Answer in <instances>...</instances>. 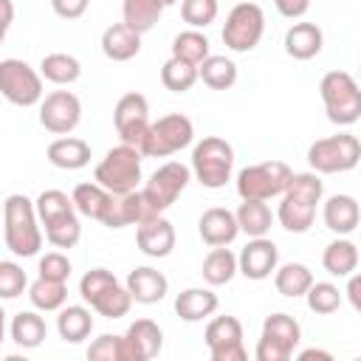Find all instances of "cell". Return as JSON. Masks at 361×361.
Listing matches in <instances>:
<instances>
[{
  "mask_svg": "<svg viewBox=\"0 0 361 361\" xmlns=\"http://www.w3.org/2000/svg\"><path fill=\"white\" fill-rule=\"evenodd\" d=\"M322 195H324V183L316 172H293L285 192L279 195V209L274 217L279 220V226L285 231L305 234V231H310V226L316 220Z\"/></svg>",
  "mask_w": 361,
  "mask_h": 361,
  "instance_id": "obj_1",
  "label": "cell"
},
{
  "mask_svg": "<svg viewBox=\"0 0 361 361\" xmlns=\"http://www.w3.org/2000/svg\"><path fill=\"white\" fill-rule=\"evenodd\" d=\"M3 240L14 257H37L42 248V226L34 200L25 195H8L3 200Z\"/></svg>",
  "mask_w": 361,
  "mask_h": 361,
  "instance_id": "obj_2",
  "label": "cell"
},
{
  "mask_svg": "<svg viewBox=\"0 0 361 361\" xmlns=\"http://www.w3.org/2000/svg\"><path fill=\"white\" fill-rule=\"evenodd\" d=\"M79 296L85 299V305H90V310H96L104 319H121L133 307L127 288L107 268L85 271V276L79 279Z\"/></svg>",
  "mask_w": 361,
  "mask_h": 361,
  "instance_id": "obj_3",
  "label": "cell"
},
{
  "mask_svg": "<svg viewBox=\"0 0 361 361\" xmlns=\"http://www.w3.org/2000/svg\"><path fill=\"white\" fill-rule=\"evenodd\" d=\"M189 169L200 186L223 189L234 172V147L220 135H206L195 144Z\"/></svg>",
  "mask_w": 361,
  "mask_h": 361,
  "instance_id": "obj_4",
  "label": "cell"
},
{
  "mask_svg": "<svg viewBox=\"0 0 361 361\" xmlns=\"http://www.w3.org/2000/svg\"><path fill=\"white\" fill-rule=\"evenodd\" d=\"M319 96L333 124L350 127L361 118V87L347 71H327L319 82Z\"/></svg>",
  "mask_w": 361,
  "mask_h": 361,
  "instance_id": "obj_5",
  "label": "cell"
},
{
  "mask_svg": "<svg viewBox=\"0 0 361 361\" xmlns=\"http://www.w3.org/2000/svg\"><path fill=\"white\" fill-rule=\"evenodd\" d=\"M141 161L144 155L130 147V144H118L113 149H107V155L96 164L93 169V180L99 186H104L110 195H127L135 192L141 186Z\"/></svg>",
  "mask_w": 361,
  "mask_h": 361,
  "instance_id": "obj_6",
  "label": "cell"
},
{
  "mask_svg": "<svg viewBox=\"0 0 361 361\" xmlns=\"http://www.w3.org/2000/svg\"><path fill=\"white\" fill-rule=\"evenodd\" d=\"M195 141V124L183 113H166L158 121H149V130L138 147L144 158H169L186 149Z\"/></svg>",
  "mask_w": 361,
  "mask_h": 361,
  "instance_id": "obj_7",
  "label": "cell"
},
{
  "mask_svg": "<svg viewBox=\"0 0 361 361\" xmlns=\"http://www.w3.org/2000/svg\"><path fill=\"white\" fill-rule=\"evenodd\" d=\"M361 161V144L353 133H338L327 138H316L307 147V164L316 175H338L355 169Z\"/></svg>",
  "mask_w": 361,
  "mask_h": 361,
  "instance_id": "obj_8",
  "label": "cell"
},
{
  "mask_svg": "<svg viewBox=\"0 0 361 361\" xmlns=\"http://www.w3.org/2000/svg\"><path fill=\"white\" fill-rule=\"evenodd\" d=\"M265 34V11L262 6L257 3H248V0H240L228 14H226V23H223V42L228 51L234 54H248L259 45Z\"/></svg>",
  "mask_w": 361,
  "mask_h": 361,
  "instance_id": "obj_9",
  "label": "cell"
},
{
  "mask_svg": "<svg viewBox=\"0 0 361 361\" xmlns=\"http://www.w3.org/2000/svg\"><path fill=\"white\" fill-rule=\"evenodd\" d=\"M290 166L285 161H259L237 172V195L243 200H271L279 197L290 180Z\"/></svg>",
  "mask_w": 361,
  "mask_h": 361,
  "instance_id": "obj_10",
  "label": "cell"
},
{
  "mask_svg": "<svg viewBox=\"0 0 361 361\" xmlns=\"http://www.w3.org/2000/svg\"><path fill=\"white\" fill-rule=\"evenodd\" d=\"M302 341V327L290 313H271L262 322V336L257 341V361H288Z\"/></svg>",
  "mask_w": 361,
  "mask_h": 361,
  "instance_id": "obj_11",
  "label": "cell"
},
{
  "mask_svg": "<svg viewBox=\"0 0 361 361\" xmlns=\"http://www.w3.org/2000/svg\"><path fill=\"white\" fill-rule=\"evenodd\" d=\"M0 96L17 107H34L42 99V76L25 59H0Z\"/></svg>",
  "mask_w": 361,
  "mask_h": 361,
  "instance_id": "obj_12",
  "label": "cell"
},
{
  "mask_svg": "<svg viewBox=\"0 0 361 361\" xmlns=\"http://www.w3.org/2000/svg\"><path fill=\"white\" fill-rule=\"evenodd\" d=\"M189 180H192V169H189L186 164H180V161H166V164L158 166V169L149 175V180H147L144 186H138V189H141L147 206H149L155 214H164V212L183 195V189L189 186Z\"/></svg>",
  "mask_w": 361,
  "mask_h": 361,
  "instance_id": "obj_13",
  "label": "cell"
},
{
  "mask_svg": "<svg viewBox=\"0 0 361 361\" xmlns=\"http://www.w3.org/2000/svg\"><path fill=\"white\" fill-rule=\"evenodd\" d=\"M113 124H116V133L121 138V144H130V147H141L147 130H149V102L144 93H124L118 102H116V110H113Z\"/></svg>",
  "mask_w": 361,
  "mask_h": 361,
  "instance_id": "obj_14",
  "label": "cell"
},
{
  "mask_svg": "<svg viewBox=\"0 0 361 361\" xmlns=\"http://www.w3.org/2000/svg\"><path fill=\"white\" fill-rule=\"evenodd\" d=\"M203 341L209 347L212 361H245V344H243V324L237 316H214L206 324Z\"/></svg>",
  "mask_w": 361,
  "mask_h": 361,
  "instance_id": "obj_15",
  "label": "cell"
},
{
  "mask_svg": "<svg viewBox=\"0 0 361 361\" xmlns=\"http://www.w3.org/2000/svg\"><path fill=\"white\" fill-rule=\"evenodd\" d=\"M82 121V102L71 90H54L39 99V124L54 135H71Z\"/></svg>",
  "mask_w": 361,
  "mask_h": 361,
  "instance_id": "obj_16",
  "label": "cell"
},
{
  "mask_svg": "<svg viewBox=\"0 0 361 361\" xmlns=\"http://www.w3.org/2000/svg\"><path fill=\"white\" fill-rule=\"evenodd\" d=\"M276 265H279V248L268 237H251L245 248L237 254V274L254 282L268 279Z\"/></svg>",
  "mask_w": 361,
  "mask_h": 361,
  "instance_id": "obj_17",
  "label": "cell"
},
{
  "mask_svg": "<svg viewBox=\"0 0 361 361\" xmlns=\"http://www.w3.org/2000/svg\"><path fill=\"white\" fill-rule=\"evenodd\" d=\"M124 361H149L164 347V330L152 319H135L121 336Z\"/></svg>",
  "mask_w": 361,
  "mask_h": 361,
  "instance_id": "obj_18",
  "label": "cell"
},
{
  "mask_svg": "<svg viewBox=\"0 0 361 361\" xmlns=\"http://www.w3.org/2000/svg\"><path fill=\"white\" fill-rule=\"evenodd\" d=\"M135 245L149 259H164L175 248V226L164 214H152L135 226Z\"/></svg>",
  "mask_w": 361,
  "mask_h": 361,
  "instance_id": "obj_19",
  "label": "cell"
},
{
  "mask_svg": "<svg viewBox=\"0 0 361 361\" xmlns=\"http://www.w3.org/2000/svg\"><path fill=\"white\" fill-rule=\"evenodd\" d=\"M197 234L200 240L209 245V248H217V245H231L240 234V226H237V217L231 209L226 206H212L200 214L197 220Z\"/></svg>",
  "mask_w": 361,
  "mask_h": 361,
  "instance_id": "obj_20",
  "label": "cell"
},
{
  "mask_svg": "<svg viewBox=\"0 0 361 361\" xmlns=\"http://www.w3.org/2000/svg\"><path fill=\"white\" fill-rule=\"evenodd\" d=\"M155 212L147 206L141 189L127 192V195H113V203L107 209V217L102 220V226L107 228H127V226H138L147 217H152Z\"/></svg>",
  "mask_w": 361,
  "mask_h": 361,
  "instance_id": "obj_21",
  "label": "cell"
},
{
  "mask_svg": "<svg viewBox=\"0 0 361 361\" xmlns=\"http://www.w3.org/2000/svg\"><path fill=\"white\" fill-rule=\"evenodd\" d=\"M322 220L324 226L338 234V237H350L355 228H358V220H361V209H358V200L353 195H330L324 203H322Z\"/></svg>",
  "mask_w": 361,
  "mask_h": 361,
  "instance_id": "obj_22",
  "label": "cell"
},
{
  "mask_svg": "<svg viewBox=\"0 0 361 361\" xmlns=\"http://www.w3.org/2000/svg\"><path fill=\"white\" fill-rule=\"evenodd\" d=\"M124 288H127V293H130L133 302H138V305H155V302H161L166 296L169 279L161 271L149 268V265H138V268H133L127 274Z\"/></svg>",
  "mask_w": 361,
  "mask_h": 361,
  "instance_id": "obj_23",
  "label": "cell"
},
{
  "mask_svg": "<svg viewBox=\"0 0 361 361\" xmlns=\"http://www.w3.org/2000/svg\"><path fill=\"white\" fill-rule=\"evenodd\" d=\"M322 45H324V34L316 23H293L288 31H285V54L290 59H299V62H307L313 56L322 54Z\"/></svg>",
  "mask_w": 361,
  "mask_h": 361,
  "instance_id": "obj_24",
  "label": "cell"
},
{
  "mask_svg": "<svg viewBox=\"0 0 361 361\" xmlns=\"http://www.w3.org/2000/svg\"><path fill=\"white\" fill-rule=\"evenodd\" d=\"M141 51V34L124 23H113L102 31V54L113 62H130Z\"/></svg>",
  "mask_w": 361,
  "mask_h": 361,
  "instance_id": "obj_25",
  "label": "cell"
},
{
  "mask_svg": "<svg viewBox=\"0 0 361 361\" xmlns=\"http://www.w3.org/2000/svg\"><path fill=\"white\" fill-rule=\"evenodd\" d=\"M48 164L56 169H82L90 164V144L76 138V135H59L56 141L48 144Z\"/></svg>",
  "mask_w": 361,
  "mask_h": 361,
  "instance_id": "obj_26",
  "label": "cell"
},
{
  "mask_svg": "<svg viewBox=\"0 0 361 361\" xmlns=\"http://www.w3.org/2000/svg\"><path fill=\"white\" fill-rule=\"evenodd\" d=\"M217 305H220V299L212 288H186L175 296V313L189 324L209 319L217 310Z\"/></svg>",
  "mask_w": 361,
  "mask_h": 361,
  "instance_id": "obj_27",
  "label": "cell"
},
{
  "mask_svg": "<svg viewBox=\"0 0 361 361\" xmlns=\"http://www.w3.org/2000/svg\"><path fill=\"white\" fill-rule=\"evenodd\" d=\"M71 200H73V209L82 217H90V220H99L102 223L107 217V209L113 203V195L93 180V183H76L73 192H71Z\"/></svg>",
  "mask_w": 361,
  "mask_h": 361,
  "instance_id": "obj_28",
  "label": "cell"
},
{
  "mask_svg": "<svg viewBox=\"0 0 361 361\" xmlns=\"http://www.w3.org/2000/svg\"><path fill=\"white\" fill-rule=\"evenodd\" d=\"M56 333L68 344H79L93 333V316L85 305H62L56 316Z\"/></svg>",
  "mask_w": 361,
  "mask_h": 361,
  "instance_id": "obj_29",
  "label": "cell"
},
{
  "mask_svg": "<svg viewBox=\"0 0 361 361\" xmlns=\"http://www.w3.org/2000/svg\"><path fill=\"white\" fill-rule=\"evenodd\" d=\"M234 217H237L240 231L248 234V237H268V231H271V226L276 220L265 200H243L237 206Z\"/></svg>",
  "mask_w": 361,
  "mask_h": 361,
  "instance_id": "obj_30",
  "label": "cell"
},
{
  "mask_svg": "<svg viewBox=\"0 0 361 361\" xmlns=\"http://www.w3.org/2000/svg\"><path fill=\"white\" fill-rule=\"evenodd\" d=\"M200 274H203V282L212 288L228 285L237 276V254H231V248H226V245L212 248L200 265Z\"/></svg>",
  "mask_w": 361,
  "mask_h": 361,
  "instance_id": "obj_31",
  "label": "cell"
},
{
  "mask_svg": "<svg viewBox=\"0 0 361 361\" xmlns=\"http://www.w3.org/2000/svg\"><path fill=\"white\" fill-rule=\"evenodd\" d=\"M313 285V271L305 262H285L274 268V288L276 293L288 296V299H299L305 296V290Z\"/></svg>",
  "mask_w": 361,
  "mask_h": 361,
  "instance_id": "obj_32",
  "label": "cell"
},
{
  "mask_svg": "<svg viewBox=\"0 0 361 361\" xmlns=\"http://www.w3.org/2000/svg\"><path fill=\"white\" fill-rule=\"evenodd\" d=\"M11 341L23 350H34L45 341L48 336V327H45V319L37 313V310H20L14 319H11Z\"/></svg>",
  "mask_w": 361,
  "mask_h": 361,
  "instance_id": "obj_33",
  "label": "cell"
},
{
  "mask_svg": "<svg viewBox=\"0 0 361 361\" xmlns=\"http://www.w3.org/2000/svg\"><path fill=\"white\" fill-rule=\"evenodd\" d=\"M42 226V237L54 245V248H73L82 237V223H79V212H65V214H56Z\"/></svg>",
  "mask_w": 361,
  "mask_h": 361,
  "instance_id": "obj_34",
  "label": "cell"
},
{
  "mask_svg": "<svg viewBox=\"0 0 361 361\" xmlns=\"http://www.w3.org/2000/svg\"><path fill=\"white\" fill-rule=\"evenodd\" d=\"M322 265H324V271L330 276H338V279L350 276L358 268V245L353 240H347V237L333 240L322 254Z\"/></svg>",
  "mask_w": 361,
  "mask_h": 361,
  "instance_id": "obj_35",
  "label": "cell"
},
{
  "mask_svg": "<svg viewBox=\"0 0 361 361\" xmlns=\"http://www.w3.org/2000/svg\"><path fill=\"white\" fill-rule=\"evenodd\" d=\"M164 14L161 0H124L121 3V23L130 25L135 34H147Z\"/></svg>",
  "mask_w": 361,
  "mask_h": 361,
  "instance_id": "obj_36",
  "label": "cell"
},
{
  "mask_svg": "<svg viewBox=\"0 0 361 361\" xmlns=\"http://www.w3.org/2000/svg\"><path fill=\"white\" fill-rule=\"evenodd\" d=\"M197 79L212 87V90H228L234 87L237 82V65L228 59V56H217V54H209L200 65H197Z\"/></svg>",
  "mask_w": 361,
  "mask_h": 361,
  "instance_id": "obj_37",
  "label": "cell"
},
{
  "mask_svg": "<svg viewBox=\"0 0 361 361\" xmlns=\"http://www.w3.org/2000/svg\"><path fill=\"white\" fill-rule=\"evenodd\" d=\"M39 76L54 85H73L82 76V62L73 54H45L39 62Z\"/></svg>",
  "mask_w": 361,
  "mask_h": 361,
  "instance_id": "obj_38",
  "label": "cell"
},
{
  "mask_svg": "<svg viewBox=\"0 0 361 361\" xmlns=\"http://www.w3.org/2000/svg\"><path fill=\"white\" fill-rule=\"evenodd\" d=\"M28 299H31L34 310L54 313V310H59V307L68 302V282H56V279L37 276V279L28 285Z\"/></svg>",
  "mask_w": 361,
  "mask_h": 361,
  "instance_id": "obj_39",
  "label": "cell"
},
{
  "mask_svg": "<svg viewBox=\"0 0 361 361\" xmlns=\"http://www.w3.org/2000/svg\"><path fill=\"white\" fill-rule=\"evenodd\" d=\"M209 54H212V45H209V37L200 28H186L172 39V56L183 59V62L200 65Z\"/></svg>",
  "mask_w": 361,
  "mask_h": 361,
  "instance_id": "obj_40",
  "label": "cell"
},
{
  "mask_svg": "<svg viewBox=\"0 0 361 361\" xmlns=\"http://www.w3.org/2000/svg\"><path fill=\"white\" fill-rule=\"evenodd\" d=\"M197 82V65L192 62H183L178 56H169L164 65H161V85L172 93H186L192 90Z\"/></svg>",
  "mask_w": 361,
  "mask_h": 361,
  "instance_id": "obj_41",
  "label": "cell"
},
{
  "mask_svg": "<svg viewBox=\"0 0 361 361\" xmlns=\"http://www.w3.org/2000/svg\"><path fill=\"white\" fill-rule=\"evenodd\" d=\"M341 290H338V285H333V282H316L313 279V285L305 290V302H307V307L316 313V316H330V313H336L338 307H341Z\"/></svg>",
  "mask_w": 361,
  "mask_h": 361,
  "instance_id": "obj_42",
  "label": "cell"
},
{
  "mask_svg": "<svg viewBox=\"0 0 361 361\" xmlns=\"http://www.w3.org/2000/svg\"><path fill=\"white\" fill-rule=\"evenodd\" d=\"M217 0H180V17L189 28H206L217 20Z\"/></svg>",
  "mask_w": 361,
  "mask_h": 361,
  "instance_id": "obj_43",
  "label": "cell"
},
{
  "mask_svg": "<svg viewBox=\"0 0 361 361\" xmlns=\"http://www.w3.org/2000/svg\"><path fill=\"white\" fill-rule=\"evenodd\" d=\"M28 288V276L20 262L14 259H0V302L17 299Z\"/></svg>",
  "mask_w": 361,
  "mask_h": 361,
  "instance_id": "obj_44",
  "label": "cell"
},
{
  "mask_svg": "<svg viewBox=\"0 0 361 361\" xmlns=\"http://www.w3.org/2000/svg\"><path fill=\"white\" fill-rule=\"evenodd\" d=\"M34 209H37L39 223H45V220H51V217H56V214L73 212V200H71V195L62 192V189H45V192L37 195Z\"/></svg>",
  "mask_w": 361,
  "mask_h": 361,
  "instance_id": "obj_45",
  "label": "cell"
},
{
  "mask_svg": "<svg viewBox=\"0 0 361 361\" xmlns=\"http://www.w3.org/2000/svg\"><path fill=\"white\" fill-rule=\"evenodd\" d=\"M87 358H90V361H124L121 336L104 333V336L93 338V344L87 347Z\"/></svg>",
  "mask_w": 361,
  "mask_h": 361,
  "instance_id": "obj_46",
  "label": "cell"
},
{
  "mask_svg": "<svg viewBox=\"0 0 361 361\" xmlns=\"http://www.w3.org/2000/svg\"><path fill=\"white\" fill-rule=\"evenodd\" d=\"M37 271H39V276H45V279L68 282V276H71V259H68L62 251H48L45 257H39Z\"/></svg>",
  "mask_w": 361,
  "mask_h": 361,
  "instance_id": "obj_47",
  "label": "cell"
},
{
  "mask_svg": "<svg viewBox=\"0 0 361 361\" xmlns=\"http://www.w3.org/2000/svg\"><path fill=\"white\" fill-rule=\"evenodd\" d=\"M87 6H90V0H51L54 14L62 20H79L87 11Z\"/></svg>",
  "mask_w": 361,
  "mask_h": 361,
  "instance_id": "obj_48",
  "label": "cell"
},
{
  "mask_svg": "<svg viewBox=\"0 0 361 361\" xmlns=\"http://www.w3.org/2000/svg\"><path fill=\"white\" fill-rule=\"evenodd\" d=\"M274 6H276V11H279L282 17H288V20H302V17L307 14V8H310V0H274Z\"/></svg>",
  "mask_w": 361,
  "mask_h": 361,
  "instance_id": "obj_49",
  "label": "cell"
},
{
  "mask_svg": "<svg viewBox=\"0 0 361 361\" xmlns=\"http://www.w3.org/2000/svg\"><path fill=\"white\" fill-rule=\"evenodd\" d=\"M11 23H14V3L11 0H0V42L6 39Z\"/></svg>",
  "mask_w": 361,
  "mask_h": 361,
  "instance_id": "obj_50",
  "label": "cell"
},
{
  "mask_svg": "<svg viewBox=\"0 0 361 361\" xmlns=\"http://www.w3.org/2000/svg\"><path fill=\"white\" fill-rule=\"evenodd\" d=\"M347 279H350V282H347V296H350V305H353L355 310H361V276L353 271Z\"/></svg>",
  "mask_w": 361,
  "mask_h": 361,
  "instance_id": "obj_51",
  "label": "cell"
},
{
  "mask_svg": "<svg viewBox=\"0 0 361 361\" xmlns=\"http://www.w3.org/2000/svg\"><path fill=\"white\" fill-rule=\"evenodd\" d=\"M299 358H302V361H307V358H324V361H330L333 355H330L327 350H302Z\"/></svg>",
  "mask_w": 361,
  "mask_h": 361,
  "instance_id": "obj_52",
  "label": "cell"
},
{
  "mask_svg": "<svg viewBox=\"0 0 361 361\" xmlns=\"http://www.w3.org/2000/svg\"><path fill=\"white\" fill-rule=\"evenodd\" d=\"M6 341V310H3V305H0V344Z\"/></svg>",
  "mask_w": 361,
  "mask_h": 361,
  "instance_id": "obj_53",
  "label": "cell"
},
{
  "mask_svg": "<svg viewBox=\"0 0 361 361\" xmlns=\"http://www.w3.org/2000/svg\"><path fill=\"white\" fill-rule=\"evenodd\" d=\"M161 3H164V8H166V6H175L178 0H161Z\"/></svg>",
  "mask_w": 361,
  "mask_h": 361,
  "instance_id": "obj_54",
  "label": "cell"
}]
</instances>
